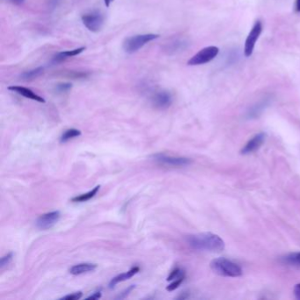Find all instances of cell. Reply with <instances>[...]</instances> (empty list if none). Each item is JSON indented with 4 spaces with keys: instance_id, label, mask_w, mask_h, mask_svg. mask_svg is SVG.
<instances>
[{
    "instance_id": "obj_1",
    "label": "cell",
    "mask_w": 300,
    "mask_h": 300,
    "mask_svg": "<svg viewBox=\"0 0 300 300\" xmlns=\"http://www.w3.org/2000/svg\"><path fill=\"white\" fill-rule=\"evenodd\" d=\"M189 246L198 251L221 252L226 247L222 238L211 233H198L187 238Z\"/></svg>"
},
{
    "instance_id": "obj_2",
    "label": "cell",
    "mask_w": 300,
    "mask_h": 300,
    "mask_svg": "<svg viewBox=\"0 0 300 300\" xmlns=\"http://www.w3.org/2000/svg\"><path fill=\"white\" fill-rule=\"evenodd\" d=\"M211 268L216 274L223 278H240L243 274L240 265L227 258L214 259L211 262Z\"/></svg>"
},
{
    "instance_id": "obj_3",
    "label": "cell",
    "mask_w": 300,
    "mask_h": 300,
    "mask_svg": "<svg viewBox=\"0 0 300 300\" xmlns=\"http://www.w3.org/2000/svg\"><path fill=\"white\" fill-rule=\"evenodd\" d=\"M160 35L157 34H143L128 37L122 43V48L127 54H133L143 48L144 45L159 38Z\"/></svg>"
},
{
    "instance_id": "obj_4",
    "label": "cell",
    "mask_w": 300,
    "mask_h": 300,
    "mask_svg": "<svg viewBox=\"0 0 300 300\" xmlns=\"http://www.w3.org/2000/svg\"><path fill=\"white\" fill-rule=\"evenodd\" d=\"M81 20L84 26L93 33L99 32L105 24V17L99 11H92L85 13L81 17Z\"/></svg>"
},
{
    "instance_id": "obj_5",
    "label": "cell",
    "mask_w": 300,
    "mask_h": 300,
    "mask_svg": "<svg viewBox=\"0 0 300 300\" xmlns=\"http://www.w3.org/2000/svg\"><path fill=\"white\" fill-rule=\"evenodd\" d=\"M218 52H219V48L217 47L209 46V47L201 49L195 56H193L188 61V64L191 65V66H195V65L207 64L217 57Z\"/></svg>"
},
{
    "instance_id": "obj_6",
    "label": "cell",
    "mask_w": 300,
    "mask_h": 300,
    "mask_svg": "<svg viewBox=\"0 0 300 300\" xmlns=\"http://www.w3.org/2000/svg\"><path fill=\"white\" fill-rule=\"evenodd\" d=\"M155 162L161 166H171V167H183L192 163L191 160L186 157L168 156L166 154H159L154 155Z\"/></svg>"
},
{
    "instance_id": "obj_7",
    "label": "cell",
    "mask_w": 300,
    "mask_h": 300,
    "mask_svg": "<svg viewBox=\"0 0 300 300\" xmlns=\"http://www.w3.org/2000/svg\"><path fill=\"white\" fill-rule=\"evenodd\" d=\"M262 32V23L260 20H257L254 24L252 29L250 30L248 35L246 39L245 42V48H244V53L246 58L251 57L256 47V43L258 40L260 35Z\"/></svg>"
},
{
    "instance_id": "obj_8",
    "label": "cell",
    "mask_w": 300,
    "mask_h": 300,
    "mask_svg": "<svg viewBox=\"0 0 300 300\" xmlns=\"http://www.w3.org/2000/svg\"><path fill=\"white\" fill-rule=\"evenodd\" d=\"M61 214L59 211H52L42 214L38 217L36 220V227H38L40 230H48L54 227L56 223H58L60 219Z\"/></svg>"
},
{
    "instance_id": "obj_9",
    "label": "cell",
    "mask_w": 300,
    "mask_h": 300,
    "mask_svg": "<svg viewBox=\"0 0 300 300\" xmlns=\"http://www.w3.org/2000/svg\"><path fill=\"white\" fill-rule=\"evenodd\" d=\"M266 134L263 132L255 135L254 137L247 141V143L245 144V146L241 149V154L243 155H249V154H254L256 151H258L262 147L263 143L265 142Z\"/></svg>"
},
{
    "instance_id": "obj_10",
    "label": "cell",
    "mask_w": 300,
    "mask_h": 300,
    "mask_svg": "<svg viewBox=\"0 0 300 300\" xmlns=\"http://www.w3.org/2000/svg\"><path fill=\"white\" fill-rule=\"evenodd\" d=\"M152 103L158 109H166L172 105V96L168 91H160L154 94L152 98Z\"/></svg>"
},
{
    "instance_id": "obj_11",
    "label": "cell",
    "mask_w": 300,
    "mask_h": 300,
    "mask_svg": "<svg viewBox=\"0 0 300 300\" xmlns=\"http://www.w3.org/2000/svg\"><path fill=\"white\" fill-rule=\"evenodd\" d=\"M271 103V98L270 97H266L261 99L258 103H256L255 105H253L250 109L246 112V118L256 119L258 118L260 115H262L263 111L268 108V106Z\"/></svg>"
},
{
    "instance_id": "obj_12",
    "label": "cell",
    "mask_w": 300,
    "mask_h": 300,
    "mask_svg": "<svg viewBox=\"0 0 300 300\" xmlns=\"http://www.w3.org/2000/svg\"><path fill=\"white\" fill-rule=\"evenodd\" d=\"M8 90L18 93L19 95L23 96L28 99H33V101L38 102V103H45V99L42 97L36 94L35 92H33L32 90L24 87V86H11L8 87Z\"/></svg>"
},
{
    "instance_id": "obj_13",
    "label": "cell",
    "mask_w": 300,
    "mask_h": 300,
    "mask_svg": "<svg viewBox=\"0 0 300 300\" xmlns=\"http://www.w3.org/2000/svg\"><path fill=\"white\" fill-rule=\"evenodd\" d=\"M189 42L185 39H174L168 42L165 47V51L169 55L176 54L178 52H184L188 48Z\"/></svg>"
},
{
    "instance_id": "obj_14",
    "label": "cell",
    "mask_w": 300,
    "mask_h": 300,
    "mask_svg": "<svg viewBox=\"0 0 300 300\" xmlns=\"http://www.w3.org/2000/svg\"><path fill=\"white\" fill-rule=\"evenodd\" d=\"M84 51H86V47H80V48H74V49H70V51H66V52H59L56 55L52 58V64H59L63 61L66 60L68 58H73L75 56L81 54Z\"/></svg>"
},
{
    "instance_id": "obj_15",
    "label": "cell",
    "mask_w": 300,
    "mask_h": 300,
    "mask_svg": "<svg viewBox=\"0 0 300 300\" xmlns=\"http://www.w3.org/2000/svg\"><path fill=\"white\" fill-rule=\"evenodd\" d=\"M140 270L139 267H134V268H131V270H129L128 272H125L123 274H118L116 276L115 278H113L110 283H109V287L113 288L115 287L116 284L121 283V282H124L126 280H129L130 278L134 277L135 274H137Z\"/></svg>"
},
{
    "instance_id": "obj_16",
    "label": "cell",
    "mask_w": 300,
    "mask_h": 300,
    "mask_svg": "<svg viewBox=\"0 0 300 300\" xmlns=\"http://www.w3.org/2000/svg\"><path fill=\"white\" fill-rule=\"evenodd\" d=\"M97 265L93 264V263H80L77 265L73 266L70 268V274H85V273H88V272L94 271Z\"/></svg>"
},
{
    "instance_id": "obj_17",
    "label": "cell",
    "mask_w": 300,
    "mask_h": 300,
    "mask_svg": "<svg viewBox=\"0 0 300 300\" xmlns=\"http://www.w3.org/2000/svg\"><path fill=\"white\" fill-rule=\"evenodd\" d=\"M44 68L40 66V67L35 68L33 70H27L23 73L20 74V79L24 81H31L40 77L43 73Z\"/></svg>"
},
{
    "instance_id": "obj_18",
    "label": "cell",
    "mask_w": 300,
    "mask_h": 300,
    "mask_svg": "<svg viewBox=\"0 0 300 300\" xmlns=\"http://www.w3.org/2000/svg\"><path fill=\"white\" fill-rule=\"evenodd\" d=\"M99 188H101V186H97L94 189H92L91 191L87 192V193L83 194V195H80L79 196L72 198L71 202H74V203H84V202L88 201V200L92 199V198L94 197L97 195V193L99 190Z\"/></svg>"
},
{
    "instance_id": "obj_19",
    "label": "cell",
    "mask_w": 300,
    "mask_h": 300,
    "mask_svg": "<svg viewBox=\"0 0 300 300\" xmlns=\"http://www.w3.org/2000/svg\"><path fill=\"white\" fill-rule=\"evenodd\" d=\"M282 260L284 263L289 265L300 267V252L289 254L287 256H284Z\"/></svg>"
},
{
    "instance_id": "obj_20",
    "label": "cell",
    "mask_w": 300,
    "mask_h": 300,
    "mask_svg": "<svg viewBox=\"0 0 300 300\" xmlns=\"http://www.w3.org/2000/svg\"><path fill=\"white\" fill-rule=\"evenodd\" d=\"M81 135V131L77 129H69L67 131H64L63 135L61 136V143H66L68 141L72 139L74 137H80Z\"/></svg>"
},
{
    "instance_id": "obj_21",
    "label": "cell",
    "mask_w": 300,
    "mask_h": 300,
    "mask_svg": "<svg viewBox=\"0 0 300 300\" xmlns=\"http://www.w3.org/2000/svg\"><path fill=\"white\" fill-rule=\"evenodd\" d=\"M71 88H72V85L71 84L68 83V82H62V83L58 84L56 86L55 90H56L57 93H64L69 92Z\"/></svg>"
},
{
    "instance_id": "obj_22",
    "label": "cell",
    "mask_w": 300,
    "mask_h": 300,
    "mask_svg": "<svg viewBox=\"0 0 300 300\" xmlns=\"http://www.w3.org/2000/svg\"><path fill=\"white\" fill-rule=\"evenodd\" d=\"M184 277H185L184 271H182L181 268H177L171 272V274L168 276L166 281H172V280H176V279H178V278H184Z\"/></svg>"
},
{
    "instance_id": "obj_23",
    "label": "cell",
    "mask_w": 300,
    "mask_h": 300,
    "mask_svg": "<svg viewBox=\"0 0 300 300\" xmlns=\"http://www.w3.org/2000/svg\"><path fill=\"white\" fill-rule=\"evenodd\" d=\"M13 253H9V254L3 256L1 258V261H0V268L3 269L4 268H6L7 266L9 265L10 262H12V260H13Z\"/></svg>"
},
{
    "instance_id": "obj_24",
    "label": "cell",
    "mask_w": 300,
    "mask_h": 300,
    "mask_svg": "<svg viewBox=\"0 0 300 300\" xmlns=\"http://www.w3.org/2000/svg\"><path fill=\"white\" fill-rule=\"evenodd\" d=\"M184 278H185V277H184V278L176 279L174 281L172 282V284H170L169 285L166 287V291H174L176 289H177V288L179 287L180 285L182 284V282L184 280Z\"/></svg>"
},
{
    "instance_id": "obj_25",
    "label": "cell",
    "mask_w": 300,
    "mask_h": 300,
    "mask_svg": "<svg viewBox=\"0 0 300 300\" xmlns=\"http://www.w3.org/2000/svg\"><path fill=\"white\" fill-rule=\"evenodd\" d=\"M82 297V292L79 291V292H75V293L70 294L67 296H64L62 297L61 299H66V300H78L80 299Z\"/></svg>"
},
{
    "instance_id": "obj_26",
    "label": "cell",
    "mask_w": 300,
    "mask_h": 300,
    "mask_svg": "<svg viewBox=\"0 0 300 300\" xmlns=\"http://www.w3.org/2000/svg\"><path fill=\"white\" fill-rule=\"evenodd\" d=\"M134 288L135 285H131V286H130V287H129L127 290H125L123 292H121V293L119 295L118 297H117V298H120V299H121V298H125V297L128 296L129 293H130V292H131V291H132L133 289H134Z\"/></svg>"
},
{
    "instance_id": "obj_27",
    "label": "cell",
    "mask_w": 300,
    "mask_h": 300,
    "mask_svg": "<svg viewBox=\"0 0 300 300\" xmlns=\"http://www.w3.org/2000/svg\"><path fill=\"white\" fill-rule=\"evenodd\" d=\"M101 297H102L101 291H96L94 293L92 294L91 296H88L86 298H87V299H98V298H99Z\"/></svg>"
},
{
    "instance_id": "obj_28",
    "label": "cell",
    "mask_w": 300,
    "mask_h": 300,
    "mask_svg": "<svg viewBox=\"0 0 300 300\" xmlns=\"http://www.w3.org/2000/svg\"><path fill=\"white\" fill-rule=\"evenodd\" d=\"M294 295L297 299H300V284H296L294 287Z\"/></svg>"
},
{
    "instance_id": "obj_29",
    "label": "cell",
    "mask_w": 300,
    "mask_h": 300,
    "mask_svg": "<svg viewBox=\"0 0 300 300\" xmlns=\"http://www.w3.org/2000/svg\"><path fill=\"white\" fill-rule=\"evenodd\" d=\"M10 3L13 4V5H16V6H20L25 2V0H7Z\"/></svg>"
},
{
    "instance_id": "obj_30",
    "label": "cell",
    "mask_w": 300,
    "mask_h": 300,
    "mask_svg": "<svg viewBox=\"0 0 300 300\" xmlns=\"http://www.w3.org/2000/svg\"><path fill=\"white\" fill-rule=\"evenodd\" d=\"M295 12L300 13V0L295 1Z\"/></svg>"
},
{
    "instance_id": "obj_31",
    "label": "cell",
    "mask_w": 300,
    "mask_h": 300,
    "mask_svg": "<svg viewBox=\"0 0 300 300\" xmlns=\"http://www.w3.org/2000/svg\"><path fill=\"white\" fill-rule=\"evenodd\" d=\"M114 2V0H104V3L107 7H110V5Z\"/></svg>"
}]
</instances>
